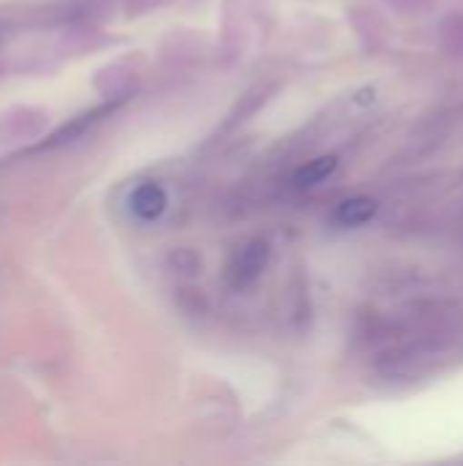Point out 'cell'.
<instances>
[{
    "label": "cell",
    "instance_id": "4",
    "mask_svg": "<svg viewBox=\"0 0 463 466\" xmlns=\"http://www.w3.org/2000/svg\"><path fill=\"white\" fill-rule=\"evenodd\" d=\"M336 167H338V158H336V156H319V158H314V161H308L306 167L297 169L295 183H297L300 188H311V186L327 180V177L336 172Z\"/></svg>",
    "mask_w": 463,
    "mask_h": 466
},
{
    "label": "cell",
    "instance_id": "1",
    "mask_svg": "<svg viewBox=\"0 0 463 466\" xmlns=\"http://www.w3.org/2000/svg\"><path fill=\"white\" fill-rule=\"evenodd\" d=\"M267 259H270V246L265 240H248L246 246L235 248L224 268L229 287H235V289L251 287L267 268Z\"/></svg>",
    "mask_w": 463,
    "mask_h": 466
},
{
    "label": "cell",
    "instance_id": "2",
    "mask_svg": "<svg viewBox=\"0 0 463 466\" xmlns=\"http://www.w3.org/2000/svg\"><path fill=\"white\" fill-rule=\"evenodd\" d=\"M128 208L142 221H156L166 210V191L158 183H142L128 197Z\"/></svg>",
    "mask_w": 463,
    "mask_h": 466
},
{
    "label": "cell",
    "instance_id": "3",
    "mask_svg": "<svg viewBox=\"0 0 463 466\" xmlns=\"http://www.w3.org/2000/svg\"><path fill=\"white\" fill-rule=\"evenodd\" d=\"M377 213V199L371 197H352V199H344L336 213H333V221L341 224V227H360L366 221H371Z\"/></svg>",
    "mask_w": 463,
    "mask_h": 466
}]
</instances>
